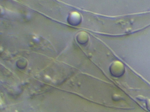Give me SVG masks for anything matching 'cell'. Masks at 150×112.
Wrapping results in <instances>:
<instances>
[{"label":"cell","mask_w":150,"mask_h":112,"mask_svg":"<svg viewBox=\"0 0 150 112\" xmlns=\"http://www.w3.org/2000/svg\"><path fill=\"white\" fill-rule=\"evenodd\" d=\"M111 71L113 75L120 76L124 73V68L121 63L116 62L113 63L111 67Z\"/></svg>","instance_id":"6da1fadb"},{"label":"cell","mask_w":150,"mask_h":112,"mask_svg":"<svg viewBox=\"0 0 150 112\" xmlns=\"http://www.w3.org/2000/svg\"><path fill=\"white\" fill-rule=\"evenodd\" d=\"M81 20V17L79 15V14L74 12L72 13L69 15V17L68 21L69 23L73 24V25H76L78 24L79 23Z\"/></svg>","instance_id":"7a4b0ae2"},{"label":"cell","mask_w":150,"mask_h":112,"mask_svg":"<svg viewBox=\"0 0 150 112\" xmlns=\"http://www.w3.org/2000/svg\"><path fill=\"white\" fill-rule=\"evenodd\" d=\"M147 107L148 110L150 111V99L149 100L147 103Z\"/></svg>","instance_id":"3957f363"}]
</instances>
